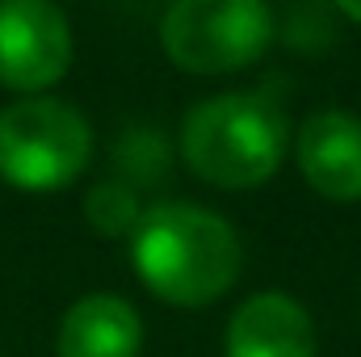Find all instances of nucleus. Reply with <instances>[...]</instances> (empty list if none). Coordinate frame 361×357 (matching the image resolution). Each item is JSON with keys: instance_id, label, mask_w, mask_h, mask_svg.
<instances>
[{"instance_id": "obj_7", "label": "nucleus", "mask_w": 361, "mask_h": 357, "mask_svg": "<svg viewBox=\"0 0 361 357\" xmlns=\"http://www.w3.org/2000/svg\"><path fill=\"white\" fill-rule=\"evenodd\" d=\"M227 357H315V324L307 307L281 290H261L235 307L223 332Z\"/></svg>"}, {"instance_id": "obj_10", "label": "nucleus", "mask_w": 361, "mask_h": 357, "mask_svg": "<svg viewBox=\"0 0 361 357\" xmlns=\"http://www.w3.org/2000/svg\"><path fill=\"white\" fill-rule=\"evenodd\" d=\"M332 4H336L349 21H357V25H361V0H332Z\"/></svg>"}, {"instance_id": "obj_8", "label": "nucleus", "mask_w": 361, "mask_h": 357, "mask_svg": "<svg viewBox=\"0 0 361 357\" xmlns=\"http://www.w3.org/2000/svg\"><path fill=\"white\" fill-rule=\"evenodd\" d=\"M143 320L118 294H85L76 298L55 337V357H139Z\"/></svg>"}, {"instance_id": "obj_1", "label": "nucleus", "mask_w": 361, "mask_h": 357, "mask_svg": "<svg viewBox=\"0 0 361 357\" xmlns=\"http://www.w3.org/2000/svg\"><path fill=\"white\" fill-rule=\"evenodd\" d=\"M130 261L156 298L173 307H206L235 286L244 257L240 236L223 214L193 202H164L143 210L130 231Z\"/></svg>"}, {"instance_id": "obj_9", "label": "nucleus", "mask_w": 361, "mask_h": 357, "mask_svg": "<svg viewBox=\"0 0 361 357\" xmlns=\"http://www.w3.org/2000/svg\"><path fill=\"white\" fill-rule=\"evenodd\" d=\"M85 219H89L92 231H101V236L114 240V236H130L139 227L143 206H139V198H135L130 185L101 181V185H92L89 198H85Z\"/></svg>"}, {"instance_id": "obj_2", "label": "nucleus", "mask_w": 361, "mask_h": 357, "mask_svg": "<svg viewBox=\"0 0 361 357\" xmlns=\"http://www.w3.org/2000/svg\"><path fill=\"white\" fill-rule=\"evenodd\" d=\"M290 126L265 92H219L197 101L180 126V156L189 173L214 189H257L281 169Z\"/></svg>"}, {"instance_id": "obj_6", "label": "nucleus", "mask_w": 361, "mask_h": 357, "mask_svg": "<svg viewBox=\"0 0 361 357\" xmlns=\"http://www.w3.org/2000/svg\"><path fill=\"white\" fill-rule=\"evenodd\" d=\"M302 181L328 202H361V118L349 109H315L294 139Z\"/></svg>"}, {"instance_id": "obj_5", "label": "nucleus", "mask_w": 361, "mask_h": 357, "mask_svg": "<svg viewBox=\"0 0 361 357\" xmlns=\"http://www.w3.org/2000/svg\"><path fill=\"white\" fill-rule=\"evenodd\" d=\"M72 68V25L51 0H0V85L38 97Z\"/></svg>"}, {"instance_id": "obj_3", "label": "nucleus", "mask_w": 361, "mask_h": 357, "mask_svg": "<svg viewBox=\"0 0 361 357\" xmlns=\"http://www.w3.org/2000/svg\"><path fill=\"white\" fill-rule=\"evenodd\" d=\"M92 160L89 118L59 97H21L0 109V181L21 193H59Z\"/></svg>"}, {"instance_id": "obj_4", "label": "nucleus", "mask_w": 361, "mask_h": 357, "mask_svg": "<svg viewBox=\"0 0 361 357\" xmlns=\"http://www.w3.org/2000/svg\"><path fill=\"white\" fill-rule=\"evenodd\" d=\"M273 13L265 0H173L160 21L164 55L180 72L227 76L265 55Z\"/></svg>"}]
</instances>
